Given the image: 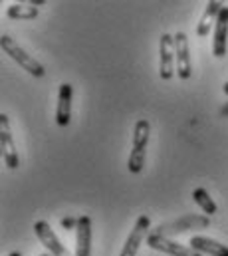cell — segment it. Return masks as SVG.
<instances>
[{
	"label": "cell",
	"instance_id": "obj_1",
	"mask_svg": "<svg viewBox=\"0 0 228 256\" xmlns=\"http://www.w3.org/2000/svg\"><path fill=\"white\" fill-rule=\"evenodd\" d=\"M149 135H151V124L147 120H139L133 128V147L129 153L127 169L129 173H141L145 167V155H147V145H149Z\"/></svg>",
	"mask_w": 228,
	"mask_h": 256
},
{
	"label": "cell",
	"instance_id": "obj_2",
	"mask_svg": "<svg viewBox=\"0 0 228 256\" xmlns=\"http://www.w3.org/2000/svg\"><path fill=\"white\" fill-rule=\"evenodd\" d=\"M0 48L16 62L18 66H22V70H26L30 76H34V78H44L46 76V68L40 64L34 56H30L14 38H10L8 34H4L2 38H0Z\"/></svg>",
	"mask_w": 228,
	"mask_h": 256
},
{
	"label": "cell",
	"instance_id": "obj_3",
	"mask_svg": "<svg viewBox=\"0 0 228 256\" xmlns=\"http://www.w3.org/2000/svg\"><path fill=\"white\" fill-rule=\"evenodd\" d=\"M208 224H210V216H206V214H184V216L174 218V220H171V222L159 224L157 230H153V232L169 238V236L182 234V232H188V230L208 228Z\"/></svg>",
	"mask_w": 228,
	"mask_h": 256
},
{
	"label": "cell",
	"instance_id": "obj_4",
	"mask_svg": "<svg viewBox=\"0 0 228 256\" xmlns=\"http://www.w3.org/2000/svg\"><path fill=\"white\" fill-rule=\"evenodd\" d=\"M0 149H2L4 165L8 169H18L20 157H18V149L14 145V137H12L10 122H8L6 114H0Z\"/></svg>",
	"mask_w": 228,
	"mask_h": 256
},
{
	"label": "cell",
	"instance_id": "obj_5",
	"mask_svg": "<svg viewBox=\"0 0 228 256\" xmlns=\"http://www.w3.org/2000/svg\"><path fill=\"white\" fill-rule=\"evenodd\" d=\"M149 228H151V218H149L147 214H141V216L135 220V224H133V228H131V232H129V236H127V240H125V244H123L121 254L119 256H137L139 246H141L143 240H147V236H149V234H147Z\"/></svg>",
	"mask_w": 228,
	"mask_h": 256
},
{
	"label": "cell",
	"instance_id": "obj_6",
	"mask_svg": "<svg viewBox=\"0 0 228 256\" xmlns=\"http://www.w3.org/2000/svg\"><path fill=\"white\" fill-rule=\"evenodd\" d=\"M174 62H176V76L180 80H188L192 76V62L188 52V38L184 32H176L174 36Z\"/></svg>",
	"mask_w": 228,
	"mask_h": 256
},
{
	"label": "cell",
	"instance_id": "obj_7",
	"mask_svg": "<svg viewBox=\"0 0 228 256\" xmlns=\"http://www.w3.org/2000/svg\"><path fill=\"white\" fill-rule=\"evenodd\" d=\"M145 242H147L149 248H153V250H157V252H165V254H169V256H202L200 252L192 250L190 246L178 244V242H174L171 238L161 236V234H155V232H151Z\"/></svg>",
	"mask_w": 228,
	"mask_h": 256
},
{
	"label": "cell",
	"instance_id": "obj_8",
	"mask_svg": "<svg viewBox=\"0 0 228 256\" xmlns=\"http://www.w3.org/2000/svg\"><path fill=\"white\" fill-rule=\"evenodd\" d=\"M34 232L38 236V240L46 246V250L52 256H72L68 252V248L60 242V238L56 236V232L52 230V226L46 222V220H38L34 224Z\"/></svg>",
	"mask_w": 228,
	"mask_h": 256
},
{
	"label": "cell",
	"instance_id": "obj_9",
	"mask_svg": "<svg viewBox=\"0 0 228 256\" xmlns=\"http://www.w3.org/2000/svg\"><path fill=\"white\" fill-rule=\"evenodd\" d=\"M174 74V38L163 34L159 42V76L161 80H171Z\"/></svg>",
	"mask_w": 228,
	"mask_h": 256
},
{
	"label": "cell",
	"instance_id": "obj_10",
	"mask_svg": "<svg viewBox=\"0 0 228 256\" xmlns=\"http://www.w3.org/2000/svg\"><path fill=\"white\" fill-rule=\"evenodd\" d=\"M228 52V6H222L216 24H214V42H212V54L216 58H224Z\"/></svg>",
	"mask_w": 228,
	"mask_h": 256
},
{
	"label": "cell",
	"instance_id": "obj_11",
	"mask_svg": "<svg viewBox=\"0 0 228 256\" xmlns=\"http://www.w3.org/2000/svg\"><path fill=\"white\" fill-rule=\"evenodd\" d=\"M92 254V218L90 216H78L76 226V256Z\"/></svg>",
	"mask_w": 228,
	"mask_h": 256
},
{
	"label": "cell",
	"instance_id": "obj_12",
	"mask_svg": "<svg viewBox=\"0 0 228 256\" xmlns=\"http://www.w3.org/2000/svg\"><path fill=\"white\" fill-rule=\"evenodd\" d=\"M72 84H62L58 92L56 122L60 128H68L72 122Z\"/></svg>",
	"mask_w": 228,
	"mask_h": 256
},
{
	"label": "cell",
	"instance_id": "obj_13",
	"mask_svg": "<svg viewBox=\"0 0 228 256\" xmlns=\"http://www.w3.org/2000/svg\"><path fill=\"white\" fill-rule=\"evenodd\" d=\"M190 248L200 252V254H210V256H228V246L226 244H220L218 240L214 238H208V236H192L188 240Z\"/></svg>",
	"mask_w": 228,
	"mask_h": 256
},
{
	"label": "cell",
	"instance_id": "obj_14",
	"mask_svg": "<svg viewBox=\"0 0 228 256\" xmlns=\"http://www.w3.org/2000/svg\"><path fill=\"white\" fill-rule=\"evenodd\" d=\"M222 6H224V4L218 2V0H210V2H206L204 12H202V16H200V20H198V24H196V34H198L200 38L208 36V30H210L212 24H216V18H218Z\"/></svg>",
	"mask_w": 228,
	"mask_h": 256
},
{
	"label": "cell",
	"instance_id": "obj_15",
	"mask_svg": "<svg viewBox=\"0 0 228 256\" xmlns=\"http://www.w3.org/2000/svg\"><path fill=\"white\" fill-rule=\"evenodd\" d=\"M6 16L12 20H34L38 16V6H34L32 2H16L6 8Z\"/></svg>",
	"mask_w": 228,
	"mask_h": 256
},
{
	"label": "cell",
	"instance_id": "obj_16",
	"mask_svg": "<svg viewBox=\"0 0 228 256\" xmlns=\"http://www.w3.org/2000/svg\"><path fill=\"white\" fill-rule=\"evenodd\" d=\"M192 200L206 212V216H212V214L216 212V202L212 200V196L208 194L206 189H202V187L194 189V191H192Z\"/></svg>",
	"mask_w": 228,
	"mask_h": 256
},
{
	"label": "cell",
	"instance_id": "obj_17",
	"mask_svg": "<svg viewBox=\"0 0 228 256\" xmlns=\"http://www.w3.org/2000/svg\"><path fill=\"white\" fill-rule=\"evenodd\" d=\"M78 226V218H72V216H68V218H62V228H66V230H72V228H76Z\"/></svg>",
	"mask_w": 228,
	"mask_h": 256
},
{
	"label": "cell",
	"instance_id": "obj_18",
	"mask_svg": "<svg viewBox=\"0 0 228 256\" xmlns=\"http://www.w3.org/2000/svg\"><path fill=\"white\" fill-rule=\"evenodd\" d=\"M220 116H222V118H228V104L220 108Z\"/></svg>",
	"mask_w": 228,
	"mask_h": 256
},
{
	"label": "cell",
	"instance_id": "obj_19",
	"mask_svg": "<svg viewBox=\"0 0 228 256\" xmlns=\"http://www.w3.org/2000/svg\"><path fill=\"white\" fill-rule=\"evenodd\" d=\"M222 92H224V96H228V82L224 84V86H222Z\"/></svg>",
	"mask_w": 228,
	"mask_h": 256
},
{
	"label": "cell",
	"instance_id": "obj_20",
	"mask_svg": "<svg viewBox=\"0 0 228 256\" xmlns=\"http://www.w3.org/2000/svg\"><path fill=\"white\" fill-rule=\"evenodd\" d=\"M8 256H22V254H20V252H10Z\"/></svg>",
	"mask_w": 228,
	"mask_h": 256
},
{
	"label": "cell",
	"instance_id": "obj_21",
	"mask_svg": "<svg viewBox=\"0 0 228 256\" xmlns=\"http://www.w3.org/2000/svg\"><path fill=\"white\" fill-rule=\"evenodd\" d=\"M42 256H52V254H50V252H46V254H42Z\"/></svg>",
	"mask_w": 228,
	"mask_h": 256
}]
</instances>
